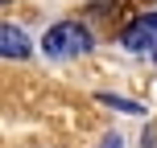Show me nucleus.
I'll list each match as a JSON object with an SVG mask.
<instances>
[{
    "label": "nucleus",
    "instance_id": "7ed1b4c3",
    "mask_svg": "<svg viewBox=\"0 0 157 148\" xmlns=\"http://www.w3.org/2000/svg\"><path fill=\"white\" fill-rule=\"evenodd\" d=\"M29 54H33V45H29V37H25V29L0 21V58H17V62H25Z\"/></svg>",
    "mask_w": 157,
    "mask_h": 148
},
{
    "label": "nucleus",
    "instance_id": "423d86ee",
    "mask_svg": "<svg viewBox=\"0 0 157 148\" xmlns=\"http://www.w3.org/2000/svg\"><path fill=\"white\" fill-rule=\"evenodd\" d=\"M145 148H153V144H149V140H145Z\"/></svg>",
    "mask_w": 157,
    "mask_h": 148
},
{
    "label": "nucleus",
    "instance_id": "20e7f679",
    "mask_svg": "<svg viewBox=\"0 0 157 148\" xmlns=\"http://www.w3.org/2000/svg\"><path fill=\"white\" fill-rule=\"evenodd\" d=\"M99 103H108V107H116V111H124V115H141V103H132V99H116V95H99Z\"/></svg>",
    "mask_w": 157,
    "mask_h": 148
},
{
    "label": "nucleus",
    "instance_id": "f03ea898",
    "mask_svg": "<svg viewBox=\"0 0 157 148\" xmlns=\"http://www.w3.org/2000/svg\"><path fill=\"white\" fill-rule=\"evenodd\" d=\"M120 41H124L132 54H157V13H145V16H136V21H128L124 25V33H120Z\"/></svg>",
    "mask_w": 157,
    "mask_h": 148
},
{
    "label": "nucleus",
    "instance_id": "f257e3e1",
    "mask_svg": "<svg viewBox=\"0 0 157 148\" xmlns=\"http://www.w3.org/2000/svg\"><path fill=\"white\" fill-rule=\"evenodd\" d=\"M91 49V33H87L83 21H58L54 29H46V37H41V54L54 58V62H62V58H78Z\"/></svg>",
    "mask_w": 157,
    "mask_h": 148
},
{
    "label": "nucleus",
    "instance_id": "39448f33",
    "mask_svg": "<svg viewBox=\"0 0 157 148\" xmlns=\"http://www.w3.org/2000/svg\"><path fill=\"white\" fill-rule=\"evenodd\" d=\"M103 148H120V136H108V140H103Z\"/></svg>",
    "mask_w": 157,
    "mask_h": 148
}]
</instances>
